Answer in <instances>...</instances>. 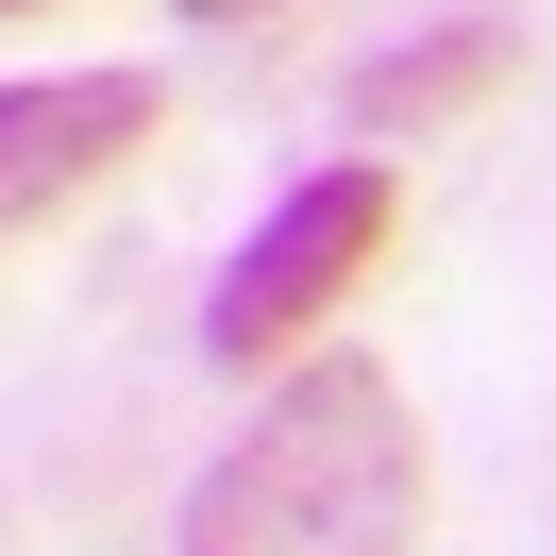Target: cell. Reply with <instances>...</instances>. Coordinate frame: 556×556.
<instances>
[{
	"label": "cell",
	"mask_w": 556,
	"mask_h": 556,
	"mask_svg": "<svg viewBox=\"0 0 556 556\" xmlns=\"http://www.w3.org/2000/svg\"><path fill=\"white\" fill-rule=\"evenodd\" d=\"M405 540H421V421L371 354L287 371L186 489V556H405Z\"/></svg>",
	"instance_id": "obj_1"
},
{
	"label": "cell",
	"mask_w": 556,
	"mask_h": 556,
	"mask_svg": "<svg viewBox=\"0 0 556 556\" xmlns=\"http://www.w3.org/2000/svg\"><path fill=\"white\" fill-rule=\"evenodd\" d=\"M371 253H388V169H371V152H338V169H304L270 219H253V253L219 270V304H203V354H219V371H253V354L304 338Z\"/></svg>",
	"instance_id": "obj_2"
},
{
	"label": "cell",
	"mask_w": 556,
	"mask_h": 556,
	"mask_svg": "<svg viewBox=\"0 0 556 556\" xmlns=\"http://www.w3.org/2000/svg\"><path fill=\"white\" fill-rule=\"evenodd\" d=\"M136 136H152V85H136V68H51V85H0V237H17V219H51L68 186H102Z\"/></svg>",
	"instance_id": "obj_3"
},
{
	"label": "cell",
	"mask_w": 556,
	"mask_h": 556,
	"mask_svg": "<svg viewBox=\"0 0 556 556\" xmlns=\"http://www.w3.org/2000/svg\"><path fill=\"white\" fill-rule=\"evenodd\" d=\"M506 68H522V35H506V17H455V35L371 51V68L338 85V118H354V136H439V118H455V102H489Z\"/></svg>",
	"instance_id": "obj_4"
}]
</instances>
